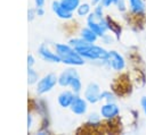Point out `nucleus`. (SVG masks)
Instances as JSON below:
<instances>
[{"mask_svg": "<svg viewBox=\"0 0 146 135\" xmlns=\"http://www.w3.org/2000/svg\"><path fill=\"white\" fill-rule=\"evenodd\" d=\"M87 126H92V127H99L102 125V116L100 113L97 112H92L88 116L87 119Z\"/></svg>", "mask_w": 146, "mask_h": 135, "instance_id": "obj_15", "label": "nucleus"}, {"mask_svg": "<svg viewBox=\"0 0 146 135\" xmlns=\"http://www.w3.org/2000/svg\"><path fill=\"white\" fill-rule=\"evenodd\" d=\"M58 85L65 88L71 87V90L75 94H80V92L82 91V83H81L80 75L73 66L64 69L58 75Z\"/></svg>", "mask_w": 146, "mask_h": 135, "instance_id": "obj_2", "label": "nucleus"}, {"mask_svg": "<svg viewBox=\"0 0 146 135\" xmlns=\"http://www.w3.org/2000/svg\"><path fill=\"white\" fill-rule=\"evenodd\" d=\"M102 40H103V42L105 44H112L115 41V39H114V36L112 34H104L102 36Z\"/></svg>", "mask_w": 146, "mask_h": 135, "instance_id": "obj_20", "label": "nucleus"}, {"mask_svg": "<svg viewBox=\"0 0 146 135\" xmlns=\"http://www.w3.org/2000/svg\"><path fill=\"white\" fill-rule=\"evenodd\" d=\"M140 107H141V110H143V112L146 117V96H143L140 99Z\"/></svg>", "mask_w": 146, "mask_h": 135, "instance_id": "obj_23", "label": "nucleus"}, {"mask_svg": "<svg viewBox=\"0 0 146 135\" xmlns=\"http://www.w3.org/2000/svg\"><path fill=\"white\" fill-rule=\"evenodd\" d=\"M70 110L74 115H78V116L86 115L88 111V101L84 98L80 96L79 94H75V96L70 106Z\"/></svg>", "mask_w": 146, "mask_h": 135, "instance_id": "obj_9", "label": "nucleus"}, {"mask_svg": "<svg viewBox=\"0 0 146 135\" xmlns=\"http://www.w3.org/2000/svg\"><path fill=\"white\" fill-rule=\"evenodd\" d=\"M75 11L79 17H87L91 12V6H90V3H86V2L80 3Z\"/></svg>", "mask_w": 146, "mask_h": 135, "instance_id": "obj_17", "label": "nucleus"}, {"mask_svg": "<svg viewBox=\"0 0 146 135\" xmlns=\"http://www.w3.org/2000/svg\"><path fill=\"white\" fill-rule=\"evenodd\" d=\"M76 51L86 60H91V61L100 60L102 62H104L108 56V51L106 49H104L100 45H96L95 43H88L87 45H83V47L76 49Z\"/></svg>", "mask_w": 146, "mask_h": 135, "instance_id": "obj_3", "label": "nucleus"}, {"mask_svg": "<svg viewBox=\"0 0 146 135\" xmlns=\"http://www.w3.org/2000/svg\"><path fill=\"white\" fill-rule=\"evenodd\" d=\"M129 11L135 16H143L146 11L144 0H127Z\"/></svg>", "mask_w": 146, "mask_h": 135, "instance_id": "obj_12", "label": "nucleus"}, {"mask_svg": "<svg viewBox=\"0 0 146 135\" xmlns=\"http://www.w3.org/2000/svg\"><path fill=\"white\" fill-rule=\"evenodd\" d=\"M35 12H36V16L42 17V16L44 15V9H43V7H35Z\"/></svg>", "mask_w": 146, "mask_h": 135, "instance_id": "obj_25", "label": "nucleus"}, {"mask_svg": "<svg viewBox=\"0 0 146 135\" xmlns=\"http://www.w3.org/2000/svg\"><path fill=\"white\" fill-rule=\"evenodd\" d=\"M100 1H102V0H91V5H92V6H96V5L100 3Z\"/></svg>", "mask_w": 146, "mask_h": 135, "instance_id": "obj_28", "label": "nucleus"}, {"mask_svg": "<svg viewBox=\"0 0 146 135\" xmlns=\"http://www.w3.org/2000/svg\"><path fill=\"white\" fill-rule=\"evenodd\" d=\"M80 36L83 39V40H86L87 42H89V43H95L97 40H98V35L91 29V28H89L88 26L87 27H83L81 31H80Z\"/></svg>", "mask_w": 146, "mask_h": 135, "instance_id": "obj_14", "label": "nucleus"}, {"mask_svg": "<svg viewBox=\"0 0 146 135\" xmlns=\"http://www.w3.org/2000/svg\"><path fill=\"white\" fill-rule=\"evenodd\" d=\"M38 53L40 56V58L46 61V62H51V64H57L60 62V58L58 57V54L54 51H51L44 43H42L39 49H38Z\"/></svg>", "mask_w": 146, "mask_h": 135, "instance_id": "obj_10", "label": "nucleus"}, {"mask_svg": "<svg viewBox=\"0 0 146 135\" xmlns=\"http://www.w3.org/2000/svg\"><path fill=\"white\" fill-rule=\"evenodd\" d=\"M39 81V74L33 69V67H27V84L33 85Z\"/></svg>", "mask_w": 146, "mask_h": 135, "instance_id": "obj_18", "label": "nucleus"}, {"mask_svg": "<svg viewBox=\"0 0 146 135\" xmlns=\"http://www.w3.org/2000/svg\"><path fill=\"white\" fill-rule=\"evenodd\" d=\"M35 64V59L32 54H29L27 56V67H33Z\"/></svg>", "mask_w": 146, "mask_h": 135, "instance_id": "obj_24", "label": "nucleus"}, {"mask_svg": "<svg viewBox=\"0 0 146 135\" xmlns=\"http://www.w3.org/2000/svg\"><path fill=\"white\" fill-rule=\"evenodd\" d=\"M119 0H102L100 1V5L104 7V8H108L111 6H115Z\"/></svg>", "mask_w": 146, "mask_h": 135, "instance_id": "obj_21", "label": "nucleus"}, {"mask_svg": "<svg viewBox=\"0 0 146 135\" xmlns=\"http://www.w3.org/2000/svg\"><path fill=\"white\" fill-rule=\"evenodd\" d=\"M100 94H102L100 86L96 82H90L83 91V98L88 101V103L91 104H96L97 102L100 101Z\"/></svg>", "mask_w": 146, "mask_h": 135, "instance_id": "obj_7", "label": "nucleus"}, {"mask_svg": "<svg viewBox=\"0 0 146 135\" xmlns=\"http://www.w3.org/2000/svg\"><path fill=\"white\" fill-rule=\"evenodd\" d=\"M32 125H33V118H32V115L29 113L27 115V128L30 129L32 127Z\"/></svg>", "mask_w": 146, "mask_h": 135, "instance_id": "obj_26", "label": "nucleus"}, {"mask_svg": "<svg viewBox=\"0 0 146 135\" xmlns=\"http://www.w3.org/2000/svg\"><path fill=\"white\" fill-rule=\"evenodd\" d=\"M102 100L105 102H115V95L111 91H102L100 101Z\"/></svg>", "mask_w": 146, "mask_h": 135, "instance_id": "obj_19", "label": "nucleus"}, {"mask_svg": "<svg viewBox=\"0 0 146 135\" xmlns=\"http://www.w3.org/2000/svg\"><path fill=\"white\" fill-rule=\"evenodd\" d=\"M51 9L52 11L55 12V15L60 18V19H64V20H68V19H72L73 18V12L67 10L66 8H64L59 1H52L51 3Z\"/></svg>", "mask_w": 146, "mask_h": 135, "instance_id": "obj_11", "label": "nucleus"}, {"mask_svg": "<svg viewBox=\"0 0 146 135\" xmlns=\"http://www.w3.org/2000/svg\"><path fill=\"white\" fill-rule=\"evenodd\" d=\"M55 52L60 58V62L67 66H73V67L83 66L86 62V59L81 57V54L74 48H72L68 43L67 44H64V43L55 44Z\"/></svg>", "mask_w": 146, "mask_h": 135, "instance_id": "obj_1", "label": "nucleus"}, {"mask_svg": "<svg viewBox=\"0 0 146 135\" xmlns=\"http://www.w3.org/2000/svg\"><path fill=\"white\" fill-rule=\"evenodd\" d=\"M87 26L89 28H91L99 37H102L104 34H106V32L108 31V22H107V17L105 16H99L97 14H95L94 11H91L88 16H87Z\"/></svg>", "mask_w": 146, "mask_h": 135, "instance_id": "obj_4", "label": "nucleus"}, {"mask_svg": "<svg viewBox=\"0 0 146 135\" xmlns=\"http://www.w3.org/2000/svg\"><path fill=\"white\" fill-rule=\"evenodd\" d=\"M44 2H46V0H34L35 7H43L44 6Z\"/></svg>", "mask_w": 146, "mask_h": 135, "instance_id": "obj_27", "label": "nucleus"}, {"mask_svg": "<svg viewBox=\"0 0 146 135\" xmlns=\"http://www.w3.org/2000/svg\"><path fill=\"white\" fill-rule=\"evenodd\" d=\"M59 2L64 8H66L67 10H70L72 12H74L76 10V8L79 7V5L81 3L80 0H59Z\"/></svg>", "mask_w": 146, "mask_h": 135, "instance_id": "obj_16", "label": "nucleus"}, {"mask_svg": "<svg viewBox=\"0 0 146 135\" xmlns=\"http://www.w3.org/2000/svg\"><path fill=\"white\" fill-rule=\"evenodd\" d=\"M99 113L106 120H114L120 116V107L115 102H105L102 104Z\"/></svg>", "mask_w": 146, "mask_h": 135, "instance_id": "obj_8", "label": "nucleus"}, {"mask_svg": "<svg viewBox=\"0 0 146 135\" xmlns=\"http://www.w3.org/2000/svg\"><path fill=\"white\" fill-rule=\"evenodd\" d=\"M103 64L115 71H122L125 68V59L116 50H110L108 56Z\"/></svg>", "mask_w": 146, "mask_h": 135, "instance_id": "obj_6", "label": "nucleus"}, {"mask_svg": "<svg viewBox=\"0 0 146 135\" xmlns=\"http://www.w3.org/2000/svg\"><path fill=\"white\" fill-rule=\"evenodd\" d=\"M56 84H58V76H56L52 73L47 74L38 81L36 86H35V92L39 95L46 94V93L50 92L56 86Z\"/></svg>", "mask_w": 146, "mask_h": 135, "instance_id": "obj_5", "label": "nucleus"}, {"mask_svg": "<svg viewBox=\"0 0 146 135\" xmlns=\"http://www.w3.org/2000/svg\"><path fill=\"white\" fill-rule=\"evenodd\" d=\"M35 16H36L35 9H33V8H30V9L27 10V20H29V22H32V20L35 18Z\"/></svg>", "mask_w": 146, "mask_h": 135, "instance_id": "obj_22", "label": "nucleus"}, {"mask_svg": "<svg viewBox=\"0 0 146 135\" xmlns=\"http://www.w3.org/2000/svg\"><path fill=\"white\" fill-rule=\"evenodd\" d=\"M74 96H75V93L72 90H64L58 94L57 102L62 108H70Z\"/></svg>", "mask_w": 146, "mask_h": 135, "instance_id": "obj_13", "label": "nucleus"}]
</instances>
